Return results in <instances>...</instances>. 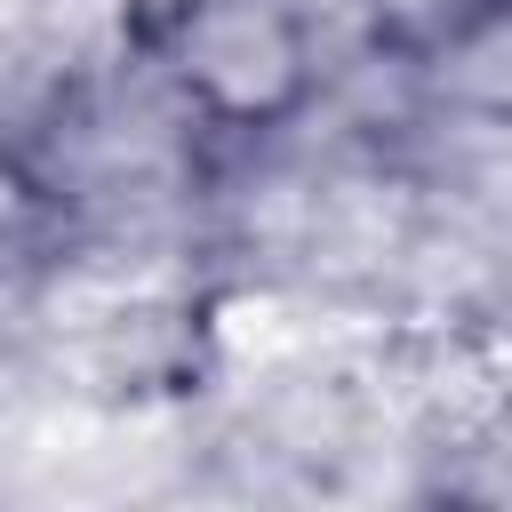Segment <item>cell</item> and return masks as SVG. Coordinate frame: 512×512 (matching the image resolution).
<instances>
[{"label":"cell","instance_id":"cell-2","mask_svg":"<svg viewBox=\"0 0 512 512\" xmlns=\"http://www.w3.org/2000/svg\"><path fill=\"white\" fill-rule=\"evenodd\" d=\"M0 168H8V160H0Z\"/></svg>","mask_w":512,"mask_h":512},{"label":"cell","instance_id":"cell-1","mask_svg":"<svg viewBox=\"0 0 512 512\" xmlns=\"http://www.w3.org/2000/svg\"><path fill=\"white\" fill-rule=\"evenodd\" d=\"M168 80L216 128H264L304 104L312 40L288 0H176L168 16Z\"/></svg>","mask_w":512,"mask_h":512}]
</instances>
